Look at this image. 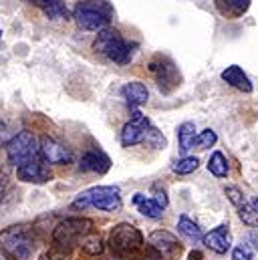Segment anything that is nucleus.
I'll list each match as a JSON object with an SVG mask.
<instances>
[{
	"instance_id": "obj_1",
	"label": "nucleus",
	"mask_w": 258,
	"mask_h": 260,
	"mask_svg": "<svg viewBox=\"0 0 258 260\" xmlns=\"http://www.w3.org/2000/svg\"><path fill=\"white\" fill-rule=\"evenodd\" d=\"M0 250L10 260H41L45 254L41 236L28 224L4 228L0 232Z\"/></svg>"
},
{
	"instance_id": "obj_2",
	"label": "nucleus",
	"mask_w": 258,
	"mask_h": 260,
	"mask_svg": "<svg viewBox=\"0 0 258 260\" xmlns=\"http://www.w3.org/2000/svg\"><path fill=\"white\" fill-rule=\"evenodd\" d=\"M123 206L121 202V192L117 186H93L85 192L77 196L71 204V208L75 210H87V208H95L101 212H119Z\"/></svg>"
},
{
	"instance_id": "obj_3",
	"label": "nucleus",
	"mask_w": 258,
	"mask_h": 260,
	"mask_svg": "<svg viewBox=\"0 0 258 260\" xmlns=\"http://www.w3.org/2000/svg\"><path fill=\"white\" fill-rule=\"evenodd\" d=\"M93 232V220L89 218H64L53 228V246L73 252L85 236Z\"/></svg>"
},
{
	"instance_id": "obj_4",
	"label": "nucleus",
	"mask_w": 258,
	"mask_h": 260,
	"mask_svg": "<svg viewBox=\"0 0 258 260\" xmlns=\"http://www.w3.org/2000/svg\"><path fill=\"white\" fill-rule=\"evenodd\" d=\"M109 16H111V8L105 2L97 4V0L79 2L73 10V18H75L77 26L81 30H89V32H101L103 28H107Z\"/></svg>"
},
{
	"instance_id": "obj_5",
	"label": "nucleus",
	"mask_w": 258,
	"mask_h": 260,
	"mask_svg": "<svg viewBox=\"0 0 258 260\" xmlns=\"http://www.w3.org/2000/svg\"><path fill=\"white\" fill-rule=\"evenodd\" d=\"M93 51H97L99 55H103L105 59L117 65H127L131 61V47L119 35V30L109 28V26L97 32V39L93 41Z\"/></svg>"
},
{
	"instance_id": "obj_6",
	"label": "nucleus",
	"mask_w": 258,
	"mask_h": 260,
	"mask_svg": "<svg viewBox=\"0 0 258 260\" xmlns=\"http://www.w3.org/2000/svg\"><path fill=\"white\" fill-rule=\"evenodd\" d=\"M109 248L115 256L119 258H127L131 254L139 252L145 244L143 234L129 222H119L113 226V230L109 232Z\"/></svg>"
},
{
	"instance_id": "obj_7",
	"label": "nucleus",
	"mask_w": 258,
	"mask_h": 260,
	"mask_svg": "<svg viewBox=\"0 0 258 260\" xmlns=\"http://www.w3.org/2000/svg\"><path fill=\"white\" fill-rule=\"evenodd\" d=\"M4 149H6V157L8 161L18 168L22 166L24 161H28L30 157L39 155V143H37V137L33 135V131L22 129L18 133L12 135V139H8L4 143Z\"/></svg>"
},
{
	"instance_id": "obj_8",
	"label": "nucleus",
	"mask_w": 258,
	"mask_h": 260,
	"mask_svg": "<svg viewBox=\"0 0 258 260\" xmlns=\"http://www.w3.org/2000/svg\"><path fill=\"white\" fill-rule=\"evenodd\" d=\"M149 73L153 75L157 87L162 93L170 95L174 89L180 87L182 83V75H180V69L178 65L168 57V55H155L151 61H149Z\"/></svg>"
},
{
	"instance_id": "obj_9",
	"label": "nucleus",
	"mask_w": 258,
	"mask_h": 260,
	"mask_svg": "<svg viewBox=\"0 0 258 260\" xmlns=\"http://www.w3.org/2000/svg\"><path fill=\"white\" fill-rule=\"evenodd\" d=\"M147 240H149V248H151L153 252H157L164 260L180 258V254H182V250H184V246H182V242L178 240V236H174V234L168 232V230H153Z\"/></svg>"
},
{
	"instance_id": "obj_10",
	"label": "nucleus",
	"mask_w": 258,
	"mask_h": 260,
	"mask_svg": "<svg viewBox=\"0 0 258 260\" xmlns=\"http://www.w3.org/2000/svg\"><path fill=\"white\" fill-rule=\"evenodd\" d=\"M16 176H18L20 182H26V184H47V182H51L49 166L43 161L41 155H35L28 161H24L22 166H18Z\"/></svg>"
},
{
	"instance_id": "obj_11",
	"label": "nucleus",
	"mask_w": 258,
	"mask_h": 260,
	"mask_svg": "<svg viewBox=\"0 0 258 260\" xmlns=\"http://www.w3.org/2000/svg\"><path fill=\"white\" fill-rule=\"evenodd\" d=\"M39 155L43 157V161L47 166H64L71 161V151L69 147H64L63 143H59L57 139L43 135L39 141Z\"/></svg>"
},
{
	"instance_id": "obj_12",
	"label": "nucleus",
	"mask_w": 258,
	"mask_h": 260,
	"mask_svg": "<svg viewBox=\"0 0 258 260\" xmlns=\"http://www.w3.org/2000/svg\"><path fill=\"white\" fill-rule=\"evenodd\" d=\"M149 127H151V125H149V119H147L145 115H141L139 111H133L131 119L123 125V131H121V143H123L125 147L137 145V143H143Z\"/></svg>"
},
{
	"instance_id": "obj_13",
	"label": "nucleus",
	"mask_w": 258,
	"mask_h": 260,
	"mask_svg": "<svg viewBox=\"0 0 258 260\" xmlns=\"http://www.w3.org/2000/svg\"><path fill=\"white\" fill-rule=\"evenodd\" d=\"M202 242H204L206 248H210L212 252H216V254H226V252L230 250V246H232V234H230L228 222H226V224H220V226H216L214 230H210L208 234H204V240H202Z\"/></svg>"
},
{
	"instance_id": "obj_14",
	"label": "nucleus",
	"mask_w": 258,
	"mask_h": 260,
	"mask_svg": "<svg viewBox=\"0 0 258 260\" xmlns=\"http://www.w3.org/2000/svg\"><path fill=\"white\" fill-rule=\"evenodd\" d=\"M111 168V159L101 149H91L79 159L81 172H93V174H105Z\"/></svg>"
},
{
	"instance_id": "obj_15",
	"label": "nucleus",
	"mask_w": 258,
	"mask_h": 260,
	"mask_svg": "<svg viewBox=\"0 0 258 260\" xmlns=\"http://www.w3.org/2000/svg\"><path fill=\"white\" fill-rule=\"evenodd\" d=\"M220 77H222V81L228 83L230 87H234V89H238V91H242V93H252V81H250V77L242 71V67H238V65L226 67V69L220 73Z\"/></svg>"
},
{
	"instance_id": "obj_16",
	"label": "nucleus",
	"mask_w": 258,
	"mask_h": 260,
	"mask_svg": "<svg viewBox=\"0 0 258 260\" xmlns=\"http://www.w3.org/2000/svg\"><path fill=\"white\" fill-rule=\"evenodd\" d=\"M123 97H125V101H127L129 107L135 109V107L147 103V99H149V91H147V87H145L143 83H139V81H131V83H125V87H123Z\"/></svg>"
},
{
	"instance_id": "obj_17",
	"label": "nucleus",
	"mask_w": 258,
	"mask_h": 260,
	"mask_svg": "<svg viewBox=\"0 0 258 260\" xmlns=\"http://www.w3.org/2000/svg\"><path fill=\"white\" fill-rule=\"evenodd\" d=\"M218 12L226 18H240L248 12L250 0H214Z\"/></svg>"
},
{
	"instance_id": "obj_18",
	"label": "nucleus",
	"mask_w": 258,
	"mask_h": 260,
	"mask_svg": "<svg viewBox=\"0 0 258 260\" xmlns=\"http://www.w3.org/2000/svg\"><path fill=\"white\" fill-rule=\"evenodd\" d=\"M133 204L137 206V210L141 212V216H145V218H149V220H157V218H162V214H164V208H162L153 198H147L145 194L133 196Z\"/></svg>"
},
{
	"instance_id": "obj_19",
	"label": "nucleus",
	"mask_w": 258,
	"mask_h": 260,
	"mask_svg": "<svg viewBox=\"0 0 258 260\" xmlns=\"http://www.w3.org/2000/svg\"><path fill=\"white\" fill-rule=\"evenodd\" d=\"M178 232H180L186 240H190V242H202V240H204L202 228L194 222L192 218H188V216H180V220H178Z\"/></svg>"
},
{
	"instance_id": "obj_20",
	"label": "nucleus",
	"mask_w": 258,
	"mask_h": 260,
	"mask_svg": "<svg viewBox=\"0 0 258 260\" xmlns=\"http://www.w3.org/2000/svg\"><path fill=\"white\" fill-rule=\"evenodd\" d=\"M178 143H180V151L186 153L188 149H192L196 143V125L192 121H184L178 127Z\"/></svg>"
},
{
	"instance_id": "obj_21",
	"label": "nucleus",
	"mask_w": 258,
	"mask_h": 260,
	"mask_svg": "<svg viewBox=\"0 0 258 260\" xmlns=\"http://www.w3.org/2000/svg\"><path fill=\"white\" fill-rule=\"evenodd\" d=\"M206 166H208V172L216 178H226L228 176V161H226L222 151H214Z\"/></svg>"
},
{
	"instance_id": "obj_22",
	"label": "nucleus",
	"mask_w": 258,
	"mask_h": 260,
	"mask_svg": "<svg viewBox=\"0 0 258 260\" xmlns=\"http://www.w3.org/2000/svg\"><path fill=\"white\" fill-rule=\"evenodd\" d=\"M81 250L85 252V254H89V256H99L101 252H103V238L99 236V234H89V236H85L83 240H81Z\"/></svg>"
},
{
	"instance_id": "obj_23",
	"label": "nucleus",
	"mask_w": 258,
	"mask_h": 260,
	"mask_svg": "<svg viewBox=\"0 0 258 260\" xmlns=\"http://www.w3.org/2000/svg\"><path fill=\"white\" fill-rule=\"evenodd\" d=\"M198 168H200V159H198L196 155H186V157L178 159V161L172 166V172L178 174V176H190Z\"/></svg>"
},
{
	"instance_id": "obj_24",
	"label": "nucleus",
	"mask_w": 258,
	"mask_h": 260,
	"mask_svg": "<svg viewBox=\"0 0 258 260\" xmlns=\"http://www.w3.org/2000/svg\"><path fill=\"white\" fill-rule=\"evenodd\" d=\"M43 12L47 14V18L51 20H61L69 16V10H67V4L63 0H47V4L43 6Z\"/></svg>"
},
{
	"instance_id": "obj_25",
	"label": "nucleus",
	"mask_w": 258,
	"mask_h": 260,
	"mask_svg": "<svg viewBox=\"0 0 258 260\" xmlns=\"http://www.w3.org/2000/svg\"><path fill=\"white\" fill-rule=\"evenodd\" d=\"M238 216H240V220H242L244 224H248V226H252V228L258 226V214L254 212V208H252L250 202H246L244 206L238 208Z\"/></svg>"
},
{
	"instance_id": "obj_26",
	"label": "nucleus",
	"mask_w": 258,
	"mask_h": 260,
	"mask_svg": "<svg viewBox=\"0 0 258 260\" xmlns=\"http://www.w3.org/2000/svg\"><path fill=\"white\" fill-rule=\"evenodd\" d=\"M216 141H218V135H216V131L214 129H204L200 135H196V147H200V149H208V147H212V145H216Z\"/></svg>"
},
{
	"instance_id": "obj_27",
	"label": "nucleus",
	"mask_w": 258,
	"mask_h": 260,
	"mask_svg": "<svg viewBox=\"0 0 258 260\" xmlns=\"http://www.w3.org/2000/svg\"><path fill=\"white\" fill-rule=\"evenodd\" d=\"M145 143H147L149 147H153V149H164V147L168 145V141H166V137L162 135V131H157L155 127H149L147 135H145Z\"/></svg>"
},
{
	"instance_id": "obj_28",
	"label": "nucleus",
	"mask_w": 258,
	"mask_h": 260,
	"mask_svg": "<svg viewBox=\"0 0 258 260\" xmlns=\"http://www.w3.org/2000/svg\"><path fill=\"white\" fill-rule=\"evenodd\" d=\"M224 194H226V198L230 200V204H232V206H234L236 210H238L240 206H244V204L248 202V200L244 198V194H242V192H240L238 188H234V186H228V188L224 190Z\"/></svg>"
},
{
	"instance_id": "obj_29",
	"label": "nucleus",
	"mask_w": 258,
	"mask_h": 260,
	"mask_svg": "<svg viewBox=\"0 0 258 260\" xmlns=\"http://www.w3.org/2000/svg\"><path fill=\"white\" fill-rule=\"evenodd\" d=\"M69 258H71V252H67L63 248H59V246H53V244L43 254V260H69Z\"/></svg>"
},
{
	"instance_id": "obj_30",
	"label": "nucleus",
	"mask_w": 258,
	"mask_h": 260,
	"mask_svg": "<svg viewBox=\"0 0 258 260\" xmlns=\"http://www.w3.org/2000/svg\"><path fill=\"white\" fill-rule=\"evenodd\" d=\"M232 260H254L250 246H248V244H238V246L232 250Z\"/></svg>"
},
{
	"instance_id": "obj_31",
	"label": "nucleus",
	"mask_w": 258,
	"mask_h": 260,
	"mask_svg": "<svg viewBox=\"0 0 258 260\" xmlns=\"http://www.w3.org/2000/svg\"><path fill=\"white\" fill-rule=\"evenodd\" d=\"M153 200H155V202H157L162 208H166V206H168V196H166V192H164V190H159L157 186L153 188Z\"/></svg>"
},
{
	"instance_id": "obj_32",
	"label": "nucleus",
	"mask_w": 258,
	"mask_h": 260,
	"mask_svg": "<svg viewBox=\"0 0 258 260\" xmlns=\"http://www.w3.org/2000/svg\"><path fill=\"white\" fill-rule=\"evenodd\" d=\"M139 260H164V258H162L157 252H153L151 248H147V250H145V254H143Z\"/></svg>"
},
{
	"instance_id": "obj_33",
	"label": "nucleus",
	"mask_w": 258,
	"mask_h": 260,
	"mask_svg": "<svg viewBox=\"0 0 258 260\" xmlns=\"http://www.w3.org/2000/svg\"><path fill=\"white\" fill-rule=\"evenodd\" d=\"M22 2H26V4H33V6H39V8H43V6L47 4V0H22Z\"/></svg>"
},
{
	"instance_id": "obj_34",
	"label": "nucleus",
	"mask_w": 258,
	"mask_h": 260,
	"mask_svg": "<svg viewBox=\"0 0 258 260\" xmlns=\"http://www.w3.org/2000/svg\"><path fill=\"white\" fill-rule=\"evenodd\" d=\"M190 260H202V252H198V250L190 252Z\"/></svg>"
},
{
	"instance_id": "obj_35",
	"label": "nucleus",
	"mask_w": 258,
	"mask_h": 260,
	"mask_svg": "<svg viewBox=\"0 0 258 260\" xmlns=\"http://www.w3.org/2000/svg\"><path fill=\"white\" fill-rule=\"evenodd\" d=\"M252 208H254V212L258 214V196L254 198V200H252Z\"/></svg>"
},
{
	"instance_id": "obj_36",
	"label": "nucleus",
	"mask_w": 258,
	"mask_h": 260,
	"mask_svg": "<svg viewBox=\"0 0 258 260\" xmlns=\"http://www.w3.org/2000/svg\"><path fill=\"white\" fill-rule=\"evenodd\" d=\"M2 194H4V184H2V180H0V200H2Z\"/></svg>"
},
{
	"instance_id": "obj_37",
	"label": "nucleus",
	"mask_w": 258,
	"mask_h": 260,
	"mask_svg": "<svg viewBox=\"0 0 258 260\" xmlns=\"http://www.w3.org/2000/svg\"><path fill=\"white\" fill-rule=\"evenodd\" d=\"M0 260H8L6 256H4V252H2V250H0Z\"/></svg>"
},
{
	"instance_id": "obj_38",
	"label": "nucleus",
	"mask_w": 258,
	"mask_h": 260,
	"mask_svg": "<svg viewBox=\"0 0 258 260\" xmlns=\"http://www.w3.org/2000/svg\"><path fill=\"white\" fill-rule=\"evenodd\" d=\"M0 39H2V26H0Z\"/></svg>"
},
{
	"instance_id": "obj_39",
	"label": "nucleus",
	"mask_w": 258,
	"mask_h": 260,
	"mask_svg": "<svg viewBox=\"0 0 258 260\" xmlns=\"http://www.w3.org/2000/svg\"><path fill=\"white\" fill-rule=\"evenodd\" d=\"M256 248H258V242H256Z\"/></svg>"
}]
</instances>
